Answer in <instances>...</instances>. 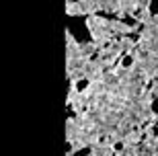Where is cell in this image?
<instances>
[{"label": "cell", "mask_w": 158, "mask_h": 156, "mask_svg": "<svg viewBox=\"0 0 158 156\" xmlns=\"http://www.w3.org/2000/svg\"><path fill=\"white\" fill-rule=\"evenodd\" d=\"M88 86H90V80H88V78H80V80H76V84H74L76 93H84Z\"/></svg>", "instance_id": "obj_1"}, {"label": "cell", "mask_w": 158, "mask_h": 156, "mask_svg": "<svg viewBox=\"0 0 158 156\" xmlns=\"http://www.w3.org/2000/svg\"><path fill=\"white\" fill-rule=\"evenodd\" d=\"M148 15L150 17H158V0H150L148 2Z\"/></svg>", "instance_id": "obj_2"}, {"label": "cell", "mask_w": 158, "mask_h": 156, "mask_svg": "<svg viewBox=\"0 0 158 156\" xmlns=\"http://www.w3.org/2000/svg\"><path fill=\"white\" fill-rule=\"evenodd\" d=\"M121 66L123 68H131V66H134V56H123V60H121Z\"/></svg>", "instance_id": "obj_3"}, {"label": "cell", "mask_w": 158, "mask_h": 156, "mask_svg": "<svg viewBox=\"0 0 158 156\" xmlns=\"http://www.w3.org/2000/svg\"><path fill=\"white\" fill-rule=\"evenodd\" d=\"M90 152H93V148L84 146V148H80V150H76V152H74V156H90Z\"/></svg>", "instance_id": "obj_4"}, {"label": "cell", "mask_w": 158, "mask_h": 156, "mask_svg": "<svg viewBox=\"0 0 158 156\" xmlns=\"http://www.w3.org/2000/svg\"><path fill=\"white\" fill-rule=\"evenodd\" d=\"M150 111H152L154 115H158V95H154L152 103H150Z\"/></svg>", "instance_id": "obj_5"}, {"label": "cell", "mask_w": 158, "mask_h": 156, "mask_svg": "<svg viewBox=\"0 0 158 156\" xmlns=\"http://www.w3.org/2000/svg\"><path fill=\"white\" fill-rule=\"evenodd\" d=\"M64 150H66V154H72V150H74V148H72V142H70V140L64 144Z\"/></svg>", "instance_id": "obj_6"}, {"label": "cell", "mask_w": 158, "mask_h": 156, "mask_svg": "<svg viewBox=\"0 0 158 156\" xmlns=\"http://www.w3.org/2000/svg\"><path fill=\"white\" fill-rule=\"evenodd\" d=\"M123 23L129 25V27H134V25H135V19H123Z\"/></svg>", "instance_id": "obj_7"}, {"label": "cell", "mask_w": 158, "mask_h": 156, "mask_svg": "<svg viewBox=\"0 0 158 156\" xmlns=\"http://www.w3.org/2000/svg\"><path fill=\"white\" fill-rule=\"evenodd\" d=\"M115 150H117V152L123 150V144H121V142H117V144H115Z\"/></svg>", "instance_id": "obj_8"}]
</instances>
